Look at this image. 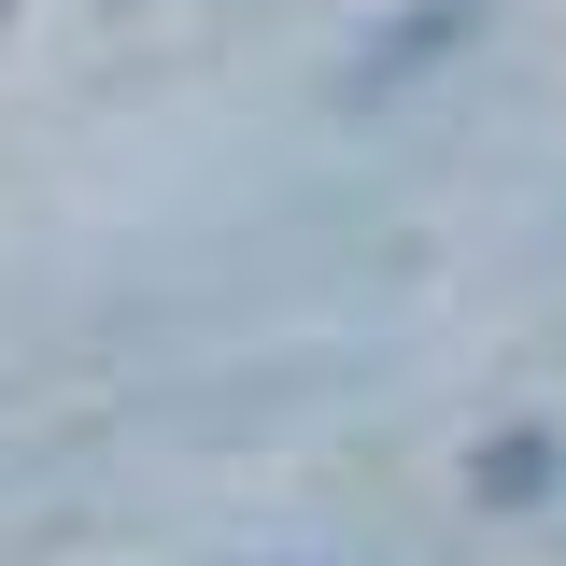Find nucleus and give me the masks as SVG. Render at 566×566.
<instances>
[{"label": "nucleus", "instance_id": "obj_1", "mask_svg": "<svg viewBox=\"0 0 566 566\" xmlns=\"http://www.w3.org/2000/svg\"><path fill=\"white\" fill-rule=\"evenodd\" d=\"M538 468H553L538 439H495V453H482V495H538Z\"/></svg>", "mask_w": 566, "mask_h": 566}]
</instances>
